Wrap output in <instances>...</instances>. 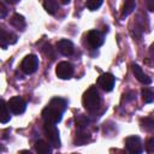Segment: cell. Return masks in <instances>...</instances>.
Masks as SVG:
<instances>
[{"mask_svg": "<svg viewBox=\"0 0 154 154\" xmlns=\"http://www.w3.org/2000/svg\"><path fill=\"white\" fill-rule=\"evenodd\" d=\"M141 95H142V100L146 103H150L154 101V91L149 88H143L141 91Z\"/></svg>", "mask_w": 154, "mask_h": 154, "instance_id": "cell-18", "label": "cell"}, {"mask_svg": "<svg viewBox=\"0 0 154 154\" xmlns=\"http://www.w3.org/2000/svg\"><path fill=\"white\" fill-rule=\"evenodd\" d=\"M55 73L61 79H69L73 75V66L69 61H60L55 67Z\"/></svg>", "mask_w": 154, "mask_h": 154, "instance_id": "cell-6", "label": "cell"}, {"mask_svg": "<svg viewBox=\"0 0 154 154\" xmlns=\"http://www.w3.org/2000/svg\"><path fill=\"white\" fill-rule=\"evenodd\" d=\"M0 11H1V18H4L5 16H6V7H5V5H4V2H1L0 4Z\"/></svg>", "mask_w": 154, "mask_h": 154, "instance_id": "cell-25", "label": "cell"}, {"mask_svg": "<svg viewBox=\"0 0 154 154\" xmlns=\"http://www.w3.org/2000/svg\"><path fill=\"white\" fill-rule=\"evenodd\" d=\"M136 6V0H124L123 4V8H122V18H125L126 16H129Z\"/></svg>", "mask_w": 154, "mask_h": 154, "instance_id": "cell-15", "label": "cell"}, {"mask_svg": "<svg viewBox=\"0 0 154 154\" xmlns=\"http://www.w3.org/2000/svg\"><path fill=\"white\" fill-rule=\"evenodd\" d=\"M43 131H45V135H46V137L48 138L49 143H51L53 147H60L59 131H58V129H57V126H55L54 123L45 122Z\"/></svg>", "mask_w": 154, "mask_h": 154, "instance_id": "cell-3", "label": "cell"}, {"mask_svg": "<svg viewBox=\"0 0 154 154\" xmlns=\"http://www.w3.org/2000/svg\"><path fill=\"white\" fill-rule=\"evenodd\" d=\"M142 129H144L146 131H154V119L152 118H142L140 120Z\"/></svg>", "mask_w": 154, "mask_h": 154, "instance_id": "cell-19", "label": "cell"}, {"mask_svg": "<svg viewBox=\"0 0 154 154\" xmlns=\"http://www.w3.org/2000/svg\"><path fill=\"white\" fill-rule=\"evenodd\" d=\"M10 23H11L12 26H14V28L18 29V30H24V28H25V25H26L24 17H23L22 14H19V13H14V14L11 17V19H10Z\"/></svg>", "mask_w": 154, "mask_h": 154, "instance_id": "cell-13", "label": "cell"}, {"mask_svg": "<svg viewBox=\"0 0 154 154\" xmlns=\"http://www.w3.org/2000/svg\"><path fill=\"white\" fill-rule=\"evenodd\" d=\"M87 42L91 48H99L103 43V35L97 30H90L87 34Z\"/></svg>", "mask_w": 154, "mask_h": 154, "instance_id": "cell-9", "label": "cell"}, {"mask_svg": "<svg viewBox=\"0 0 154 154\" xmlns=\"http://www.w3.org/2000/svg\"><path fill=\"white\" fill-rule=\"evenodd\" d=\"M35 149L38 154H49V153H52L51 146L47 142L42 141V140H38V141L35 142Z\"/></svg>", "mask_w": 154, "mask_h": 154, "instance_id": "cell-14", "label": "cell"}, {"mask_svg": "<svg viewBox=\"0 0 154 154\" xmlns=\"http://www.w3.org/2000/svg\"><path fill=\"white\" fill-rule=\"evenodd\" d=\"M131 69H132V72H134L135 77H136L141 83H143V84H150V83H152L150 77H149L148 75H146V73L143 72V70H142L137 64H132V65H131Z\"/></svg>", "mask_w": 154, "mask_h": 154, "instance_id": "cell-11", "label": "cell"}, {"mask_svg": "<svg viewBox=\"0 0 154 154\" xmlns=\"http://www.w3.org/2000/svg\"><path fill=\"white\" fill-rule=\"evenodd\" d=\"M1 108H2V113H1V123L2 124H6L7 122H10V119H11V116H10V107H8V105L4 101V100H1Z\"/></svg>", "mask_w": 154, "mask_h": 154, "instance_id": "cell-17", "label": "cell"}, {"mask_svg": "<svg viewBox=\"0 0 154 154\" xmlns=\"http://www.w3.org/2000/svg\"><path fill=\"white\" fill-rule=\"evenodd\" d=\"M45 53L48 55V53L51 54V58L52 59H54V54H53V52H52V47H51V45H46L45 46Z\"/></svg>", "mask_w": 154, "mask_h": 154, "instance_id": "cell-24", "label": "cell"}, {"mask_svg": "<svg viewBox=\"0 0 154 154\" xmlns=\"http://www.w3.org/2000/svg\"><path fill=\"white\" fill-rule=\"evenodd\" d=\"M17 41V36L12 32H7L5 29L1 28V47L2 49H6L7 45H13Z\"/></svg>", "mask_w": 154, "mask_h": 154, "instance_id": "cell-12", "label": "cell"}, {"mask_svg": "<svg viewBox=\"0 0 154 154\" xmlns=\"http://www.w3.org/2000/svg\"><path fill=\"white\" fill-rule=\"evenodd\" d=\"M57 49L59 51V53H61L63 55H66V57L71 55L73 53V51H75L73 43L71 41H69V40H60V41H58Z\"/></svg>", "mask_w": 154, "mask_h": 154, "instance_id": "cell-10", "label": "cell"}, {"mask_svg": "<svg viewBox=\"0 0 154 154\" xmlns=\"http://www.w3.org/2000/svg\"><path fill=\"white\" fill-rule=\"evenodd\" d=\"M146 6L149 11L154 12V0H146Z\"/></svg>", "mask_w": 154, "mask_h": 154, "instance_id": "cell-23", "label": "cell"}, {"mask_svg": "<svg viewBox=\"0 0 154 154\" xmlns=\"http://www.w3.org/2000/svg\"><path fill=\"white\" fill-rule=\"evenodd\" d=\"M146 150L147 153H154V136L150 137L146 143Z\"/></svg>", "mask_w": 154, "mask_h": 154, "instance_id": "cell-22", "label": "cell"}, {"mask_svg": "<svg viewBox=\"0 0 154 154\" xmlns=\"http://www.w3.org/2000/svg\"><path fill=\"white\" fill-rule=\"evenodd\" d=\"M76 123H77V128H78V130H84L87 126H88V124H89V120L85 118V117H83V116H79L78 118H76Z\"/></svg>", "mask_w": 154, "mask_h": 154, "instance_id": "cell-20", "label": "cell"}, {"mask_svg": "<svg viewBox=\"0 0 154 154\" xmlns=\"http://www.w3.org/2000/svg\"><path fill=\"white\" fill-rule=\"evenodd\" d=\"M114 76L112 73H102L99 78H97V84L101 89H103L105 91H111L114 87Z\"/></svg>", "mask_w": 154, "mask_h": 154, "instance_id": "cell-8", "label": "cell"}, {"mask_svg": "<svg viewBox=\"0 0 154 154\" xmlns=\"http://www.w3.org/2000/svg\"><path fill=\"white\" fill-rule=\"evenodd\" d=\"M82 102H83L84 108L89 112H94L100 107L101 97H100V93L96 89V87L93 85L85 90V93L83 94V97H82Z\"/></svg>", "mask_w": 154, "mask_h": 154, "instance_id": "cell-2", "label": "cell"}, {"mask_svg": "<svg viewBox=\"0 0 154 154\" xmlns=\"http://www.w3.org/2000/svg\"><path fill=\"white\" fill-rule=\"evenodd\" d=\"M60 1H61L64 5H66V4H69V2H70V0H60Z\"/></svg>", "mask_w": 154, "mask_h": 154, "instance_id": "cell-27", "label": "cell"}, {"mask_svg": "<svg viewBox=\"0 0 154 154\" xmlns=\"http://www.w3.org/2000/svg\"><path fill=\"white\" fill-rule=\"evenodd\" d=\"M7 105H8L10 109H11V112L13 114H22L26 109V102L20 96H13V97H11L8 100V102H7Z\"/></svg>", "mask_w": 154, "mask_h": 154, "instance_id": "cell-5", "label": "cell"}, {"mask_svg": "<svg viewBox=\"0 0 154 154\" xmlns=\"http://www.w3.org/2000/svg\"><path fill=\"white\" fill-rule=\"evenodd\" d=\"M43 7H45V10L49 14H54L59 10V6H58L57 0H45L43 1Z\"/></svg>", "mask_w": 154, "mask_h": 154, "instance_id": "cell-16", "label": "cell"}, {"mask_svg": "<svg viewBox=\"0 0 154 154\" xmlns=\"http://www.w3.org/2000/svg\"><path fill=\"white\" fill-rule=\"evenodd\" d=\"M65 109H66V101L60 97H54L43 108L42 118L45 119V122H51L57 124L61 120Z\"/></svg>", "mask_w": 154, "mask_h": 154, "instance_id": "cell-1", "label": "cell"}, {"mask_svg": "<svg viewBox=\"0 0 154 154\" xmlns=\"http://www.w3.org/2000/svg\"><path fill=\"white\" fill-rule=\"evenodd\" d=\"M102 1L103 0H87L85 5H87V7L90 11H95V10H97L102 5Z\"/></svg>", "mask_w": 154, "mask_h": 154, "instance_id": "cell-21", "label": "cell"}, {"mask_svg": "<svg viewBox=\"0 0 154 154\" xmlns=\"http://www.w3.org/2000/svg\"><path fill=\"white\" fill-rule=\"evenodd\" d=\"M38 67V58L35 54H29L26 55L20 64V69L26 75H31L34 73Z\"/></svg>", "mask_w": 154, "mask_h": 154, "instance_id": "cell-4", "label": "cell"}, {"mask_svg": "<svg viewBox=\"0 0 154 154\" xmlns=\"http://www.w3.org/2000/svg\"><path fill=\"white\" fill-rule=\"evenodd\" d=\"M7 2H11V4H16V2H18L19 0H6Z\"/></svg>", "mask_w": 154, "mask_h": 154, "instance_id": "cell-26", "label": "cell"}, {"mask_svg": "<svg viewBox=\"0 0 154 154\" xmlns=\"http://www.w3.org/2000/svg\"><path fill=\"white\" fill-rule=\"evenodd\" d=\"M125 148L131 154L142 153V142L138 136H129L125 138Z\"/></svg>", "mask_w": 154, "mask_h": 154, "instance_id": "cell-7", "label": "cell"}]
</instances>
